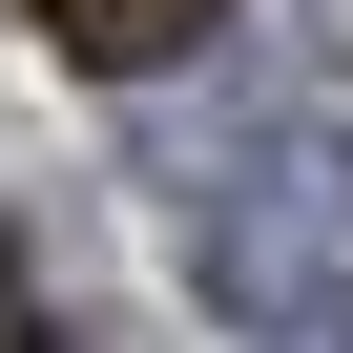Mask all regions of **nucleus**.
<instances>
[{"label": "nucleus", "mask_w": 353, "mask_h": 353, "mask_svg": "<svg viewBox=\"0 0 353 353\" xmlns=\"http://www.w3.org/2000/svg\"><path fill=\"white\" fill-rule=\"evenodd\" d=\"M188 188H208V291L250 312V353H353V145L332 125H250Z\"/></svg>", "instance_id": "1"}, {"label": "nucleus", "mask_w": 353, "mask_h": 353, "mask_svg": "<svg viewBox=\"0 0 353 353\" xmlns=\"http://www.w3.org/2000/svg\"><path fill=\"white\" fill-rule=\"evenodd\" d=\"M42 42H63L83 83H166V63L229 42V0H42Z\"/></svg>", "instance_id": "2"}]
</instances>
